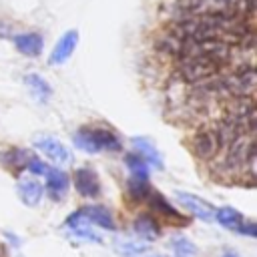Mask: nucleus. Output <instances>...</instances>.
Masks as SVG:
<instances>
[{"label": "nucleus", "instance_id": "f257e3e1", "mask_svg": "<svg viewBox=\"0 0 257 257\" xmlns=\"http://www.w3.org/2000/svg\"><path fill=\"white\" fill-rule=\"evenodd\" d=\"M74 145L86 153H100V151H120V141L106 128H78L72 135Z\"/></svg>", "mask_w": 257, "mask_h": 257}, {"label": "nucleus", "instance_id": "f03ea898", "mask_svg": "<svg viewBox=\"0 0 257 257\" xmlns=\"http://www.w3.org/2000/svg\"><path fill=\"white\" fill-rule=\"evenodd\" d=\"M221 68V62L209 56H189L181 64V74L189 82H203L213 78Z\"/></svg>", "mask_w": 257, "mask_h": 257}, {"label": "nucleus", "instance_id": "7ed1b4c3", "mask_svg": "<svg viewBox=\"0 0 257 257\" xmlns=\"http://www.w3.org/2000/svg\"><path fill=\"white\" fill-rule=\"evenodd\" d=\"M221 86L231 94V96H237V98H245V96H251L253 94V88H255V70L253 66H247L231 76H227Z\"/></svg>", "mask_w": 257, "mask_h": 257}, {"label": "nucleus", "instance_id": "20e7f679", "mask_svg": "<svg viewBox=\"0 0 257 257\" xmlns=\"http://www.w3.org/2000/svg\"><path fill=\"white\" fill-rule=\"evenodd\" d=\"M215 221H219L223 227H227V229H231V231L245 233V235H251V237L257 235V227H255V223L245 221L243 215H241L239 211H235L233 207H221V209H215Z\"/></svg>", "mask_w": 257, "mask_h": 257}, {"label": "nucleus", "instance_id": "39448f33", "mask_svg": "<svg viewBox=\"0 0 257 257\" xmlns=\"http://www.w3.org/2000/svg\"><path fill=\"white\" fill-rule=\"evenodd\" d=\"M219 149H221V143H219V135H217L215 128H201V131L195 133V137H193V151H195L197 157L213 159Z\"/></svg>", "mask_w": 257, "mask_h": 257}, {"label": "nucleus", "instance_id": "423d86ee", "mask_svg": "<svg viewBox=\"0 0 257 257\" xmlns=\"http://www.w3.org/2000/svg\"><path fill=\"white\" fill-rule=\"evenodd\" d=\"M177 201L187 209L191 211L195 217L203 219V221H215V207L207 201H203L201 197L197 195H191V193H183V191H177Z\"/></svg>", "mask_w": 257, "mask_h": 257}, {"label": "nucleus", "instance_id": "0eeeda50", "mask_svg": "<svg viewBox=\"0 0 257 257\" xmlns=\"http://www.w3.org/2000/svg\"><path fill=\"white\" fill-rule=\"evenodd\" d=\"M36 147H38L50 161H54V163H58V165H66V163L72 161L70 151H68L60 141H56V139H52V137H40V139H36Z\"/></svg>", "mask_w": 257, "mask_h": 257}, {"label": "nucleus", "instance_id": "6e6552de", "mask_svg": "<svg viewBox=\"0 0 257 257\" xmlns=\"http://www.w3.org/2000/svg\"><path fill=\"white\" fill-rule=\"evenodd\" d=\"M74 187L82 197H96L100 193V183H98V175L88 169L82 167L74 173Z\"/></svg>", "mask_w": 257, "mask_h": 257}, {"label": "nucleus", "instance_id": "1a4fd4ad", "mask_svg": "<svg viewBox=\"0 0 257 257\" xmlns=\"http://www.w3.org/2000/svg\"><path fill=\"white\" fill-rule=\"evenodd\" d=\"M78 44V32L76 30H68L60 36V40L56 42V46L52 48V54H50V64H62L64 60H68L74 52Z\"/></svg>", "mask_w": 257, "mask_h": 257}, {"label": "nucleus", "instance_id": "9d476101", "mask_svg": "<svg viewBox=\"0 0 257 257\" xmlns=\"http://www.w3.org/2000/svg\"><path fill=\"white\" fill-rule=\"evenodd\" d=\"M90 225H98L102 229H114V219H112V213L102 207V205H88V207H82L78 211Z\"/></svg>", "mask_w": 257, "mask_h": 257}, {"label": "nucleus", "instance_id": "9b49d317", "mask_svg": "<svg viewBox=\"0 0 257 257\" xmlns=\"http://www.w3.org/2000/svg\"><path fill=\"white\" fill-rule=\"evenodd\" d=\"M14 44L18 48V52H22L24 56H38L44 48V40L38 32H24V34H16L14 36Z\"/></svg>", "mask_w": 257, "mask_h": 257}, {"label": "nucleus", "instance_id": "f8f14e48", "mask_svg": "<svg viewBox=\"0 0 257 257\" xmlns=\"http://www.w3.org/2000/svg\"><path fill=\"white\" fill-rule=\"evenodd\" d=\"M66 227H68V229H70V233H72L74 237H78V239L92 241V243H100V237H98L96 233H92L90 223H88V221H86L78 211L66 219Z\"/></svg>", "mask_w": 257, "mask_h": 257}, {"label": "nucleus", "instance_id": "ddd939ff", "mask_svg": "<svg viewBox=\"0 0 257 257\" xmlns=\"http://www.w3.org/2000/svg\"><path fill=\"white\" fill-rule=\"evenodd\" d=\"M42 193H44V189L36 179H20L18 181V195L24 205L36 207L42 199Z\"/></svg>", "mask_w": 257, "mask_h": 257}, {"label": "nucleus", "instance_id": "4468645a", "mask_svg": "<svg viewBox=\"0 0 257 257\" xmlns=\"http://www.w3.org/2000/svg\"><path fill=\"white\" fill-rule=\"evenodd\" d=\"M131 143L135 145V149H137L139 157H143L149 165H153V167H157V169H163V159H161V155H159L157 147H155L149 139H145V137H133V141H131Z\"/></svg>", "mask_w": 257, "mask_h": 257}, {"label": "nucleus", "instance_id": "2eb2a0df", "mask_svg": "<svg viewBox=\"0 0 257 257\" xmlns=\"http://www.w3.org/2000/svg\"><path fill=\"white\" fill-rule=\"evenodd\" d=\"M46 189L50 193V197L54 199H60L62 195H66V189H68V177L58 171V169H46Z\"/></svg>", "mask_w": 257, "mask_h": 257}, {"label": "nucleus", "instance_id": "dca6fc26", "mask_svg": "<svg viewBox=\"0 0 257 257\" xmlns=\"http://www.w3.org/2000/svg\"><path fill=\"white\" fill-rule=\"evenodd\" d=\"M24 82H26V86H28L30 94H32L38 102H46V100L50 98L52 88H50V84H48L40 74H36V72L26 74V76H24Z\"/></svg>", "mask_w": 257, "mask_h": 257}, {"label": "nucleus", "instance_id": "f3484780", "mask_svg": "<svg viewBox=\"0 0 257 257\" xmlns=\"http://www.w3.org/2000/svg\"><path fill=\"white\" fill-rule=\"evenodd\" d=\"M135 233L145 239V241H155L159 235H161V229L157 225V221L149 215H141L137 221H135Z\"/></svg>", "mask_w": 257, "mask_h": 257}, {"label": "nucleus", "instance_id": "a211bd4d", "mask_svg": "<svg viewBox=\"0 0 257 257\" xmlns=\"http://www.w3.org/2000/svg\"><path fill=\"white\" fill-rule=\"evenodd\" d=\"M124 163H126V167H128V171L133 173L135 179H145L147 181V177H149V163L143 157H139V155H126L124 157Z\"/></svg>", "mask_w": 257, "mask_h": 257}, {"label": "nucleus", "instance_id": "6ab92c4d", "mask_svg": "<svg viewBox=\"0 0 257 257\" xmlns=\"http://www.w3.org/2000/svg\"><path fill=\"white\" fill-rule=\"evenodd\" d=\"M171 245L175 247V257H193L197 251H195V245L187 239V237H173L171 239Z\"/></svg>", "mask_w": 257, "mask_h": 257}, {"label": "nucleus", "instance_id": "aec40b11", "mask_svg": "<svg viewBox=\"0 0 257 257\" xmlns=\"http://www.w3.org/2000/svg\"><path fill=\"white\" fill-rule=\"evenodd\" d=\"M116 247H118L116 251L120 255H124V257H139L141 253L147 251V247L143 243H135V241H118Z\"/></svg>", "mask_w": 257, "mask_h": 257}, {"label": "nucleus", "instance_id": "412c9836", "mask_svg": "<svg viewBox=\"0 0 257 257\" xmlns=\"http://www.w3.org/2000/svg\"><path fill=\"white\" fill-rule=\"evenodd\" d=\"M128 191H131L133 197L145 199V197L149 195V185H147L145 179H135V177H133V179L128 181Z\"/></svg>", "mask_w": 257, "mask_h": 257}, {"label": "nucleus", "instance_id": "4be33fe9", "mask_svg": "<svg viewBox=\"0 0 257 257\" xmlns=\"http://www.w3.org/2000/svg\"><path fill=\"white\" fill-rule=\"evenodd\" d=\"M153 205L159 209V211H163L165 215H171V217H179L177 215V211L165 201V197H161V195H153Z\"/></svg>", "mask_w": 257, "mask_h": 257}, {"label": "nucleus", "instance_id": "5701e85b", "mask_svg": "<svg viewBox=\"0 0 257 257\" xmlns=\"http://www.w3.org/2000/svg\"><path fill=\"white\" fill-rule=\"evenodd\" d=\"M26 169L30 171V173H34V175H44L46 173V165L40 161V159H36V157H30L28 159V163H26Z\"/></svg>", "mask_w": 257, "mask_h": 257}, {"label": "nucleus", "instance_id": "b1692460", "mask_svg": "<svg viewBox=\"0 0 257 257\" xmlns=\"http://www.w3.org/2000/svg\"><path fill=\"white\" fill-rule=\"evenodd\" d=\"M139 257H169V255H163V253H151L149 249L145 251V253H141Z\"/></svg>", "mask_w": 257, "mask_h": 257}, {"label": "nucleus", "instance_id": "393cba45", "mask_svg": "<svg viewBox=\"0 0 257 257\" xmlns=\"http://www.w3.org/2000/svg\"><path fill=\"white\" fill-rule=\"evenodd\" d=\"M223 257H239V255H237V253H233V251H227Z\"/></svg>", "mask_w": 257, "mask_h": 257}]
</instances>
